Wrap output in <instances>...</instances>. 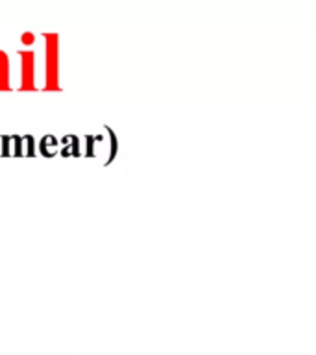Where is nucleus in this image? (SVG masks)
Here are the masks:
<instances>
[{
    "instance_id": "obj_5",
    "label": "nucleus",
    "mask_w": 316,
    "mask_h": 355,
    "mask_svg": "<svg viewBox=\"0 0 316 355\" xmlns=\"http://www.w3.org/2000/svg\"><path fill=\"white\" fill-rule=\"evenodd\" d=\"M85 139H87V148L89 150L83 155H85V157H93V150H91V148H93V141H100V139H102V135H96V137H93V135H87Z\"/></svg>"
},
{
    "instance_id": "obj_3",
    "label": "nucleus",
    "mask_w": 316,
    "mask_h": 355,
    "mask_svg": "<svg viewBox=\"0 0 316 355\" xmlns=\"http://www.w3.org/2000/svg\"><path fill=\"white\" fill-rule=\"evenodd\" d=\"M8 74H10V61H8V54H4V52L0 50V91H10Z\"/></svg>"
},
{
    "instance_id": "obj_6",
    "label": "nucleus",
    "mask_w": 316,
    "mask_h": 355,
    "mask_svg": "<svg viewBox=\"0 0 316 355\" xmlns=\"http://www.w3.org/2000/svg\"><path fill=\"white\" fill-rule=\"evenodd\" d=\"M0 139H2V148H4V150H2V155H4V157H6V155H11V152H10L11 135H2Z\"/></svg>"
},
{
    "instance_id": "obj_4",
    "label": "nucleus",
    "mask_w": 316,
    "mask_h": 355,
    "mask_svg": "<svg viewBox=\"0 0 316 355\" xmlns=\"http://www.w3.org/2000/svg\"><path fill=\"white\" fill-rule=\"evenodd\" d=\"M105 132L109 133V139H111V154H109V157H107V161H105V165H109L111 161L115 159L116 152H119V141H116L115 132H113L109 126H105Z\"/></svg>"
},
{
    "instance_id": "obj_2",
    "label": "nucleus",
    "mask_w": 316,
    "mask_h": 355,
    "mask_svg": "<svg viewBox=\"0 0 316 355\" xmlns=\"http://www.w3.org/2000/svg\"><path fill=\"white\" fill-rule=\"evenodd\" d=\"M22 58V69H24V80H22V91H32V72H33V52L26 50V52H19Z\"/></svg>"
},
{
    "instance_id": "obj_1",
    "label": "nucleus",
    "mask_w": 316,
    "mask_h": 355,
    "mask_svg": "<svg viewBox=\"0 0 316 355\" xmlns=\"http://www.w3.org/2000/svg\"><path fill=\"white\" fill-rule=\"evenodd\" d=\"M46 39V87L49 91H58V37L44 33Z\"/></svg>"
},
{
    "instance_id": "obj_7",
    "label": "nucleus",
    "mask_w": 316,
    "mask_h": 355,
    "mask_svg": "<svg viewBox=\"0 0 316 355\" xmlns=\"http://www.w3.org/2000/svg\"><path fill=\"white\" fill-rule=\"evenodd\" d=\"M22 43H26V44H32L33 43V39H35V35H33V33H30V32H26V33H22Z\"/></svg>"
}]
</instances>
